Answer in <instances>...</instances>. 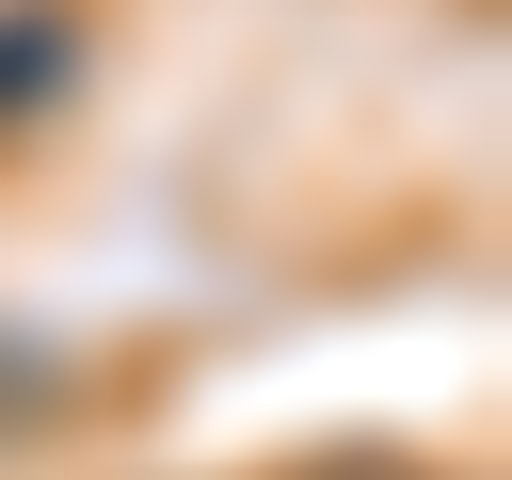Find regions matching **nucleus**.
<instances>
[{"label":"nucleus","mask_w":512,"mask_h":480,"mask_svg":"<svg viewBox=\"0 0 512 480\" xmlns=\"http://www.w3.org/2000/svg\"><path fill=\"white\" fill-rule=\"evenodd\" d=\"M64 64H80V48H64V16H48V0H0V112L64 96Z\"/></svg>","instance_id":"obj_1"}]
</instances>
